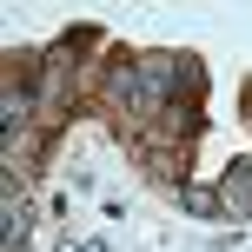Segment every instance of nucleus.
Masks as SVG:
<instances>
[{"instance_id":"1","label":"nucleus","mask_w":252,"mask_h":252,"mask_svg":"<svg viewBox=\"0 0 252 252\" xmlns=\"http://www.w3.org/2000/svg\"><path fill=\"white\" fill-rule=\"evenodd\" d=\"M219 192H226V213H252V159L226 166V179H219Z\"/></svg>"}]
</instances>
